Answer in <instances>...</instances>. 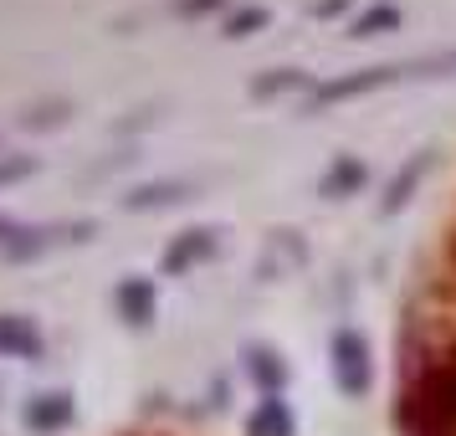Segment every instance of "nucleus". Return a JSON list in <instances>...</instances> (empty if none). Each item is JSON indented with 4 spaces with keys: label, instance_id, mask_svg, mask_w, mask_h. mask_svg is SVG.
Returning a JSON list of instances; mask_svg holds the SVG:
<instances>
[{
    "label": "nucleus",
    "instance_id": "nucleus-19",
    "mask_svg": "<svg viewBox=\"0 0 456 436\" xmlns=\"http://www.w3.org/2000/svg\"><path fill=\"white\" fill-rule=\"evenodd\" d=\"M16 231H21V226H16L11 216H0V251H5V247H11V242H16Z\"/></svg>",
    "mask_w": 456,
    "mask_h": 436
},
{
    "label": "nucleus",
    "instance_id": "nucleus-17",
    "mask_svg": "<svg viewBox=\"0 0 456 436\" xmlns=\"http://www.w3.org/2000/svg\"><path fill=\"white\" fill-rule=\"evenodd\" d=\"M62 113H67L62 103H46L37 113H26V128H52V124H62Z\"/></svg>",
    "mask_w": 456,
    "mask_h": 436
},
{
    "label": "nucleus",
    "instance_id": "nucleus-9",
    "mask_svg": "<svg viewBox=\"0 0 456 436\" xmlns=\"http://www.w3.org/2000/svg\"><path fill=\"white\" fill-rule=\"evenodd\" d=\"M364 185H370V165H364V160H338V165L323 175V195H329V201L359 195Z\"/></svg>",
    "mask_w": 456,
    "mask_h": 436
},
{
    "label": "nucleus",
    "instance_id": "nucleus-20",
    "mask_svg": "<svg viewBox=\"0 0 456 436\" xmlns=\"http://www.w3.org/2000/svg\"><path fill=\"white\" fill-rule=\"evenodd\" d=\"M338 11H344V0H318L313 5V16H338Z\"/></svg>",
    "mask_w": 456,
    "mask_h": 436
},
{
    "label": "nucleus",
    "instance_id": "nucleus-15",
    "mask_svg": "<svg viewBox=\"0 0 456 436\" xmlns=\"http://www.w3.org/2000/svg\"><path fill=\"white\" fill-rule=\"evenodd\" d=\"M303 83V72H288V67H282V72H272V78H256V83H251V98H272V93H288V87H297Z\"/></svg>",
    "mask_w": 456,
    "mask_h": 436
},
{
    "label": "nucleus",
    "instance_id": "nucleus-16",
    "mask_svg": "<svg viewBox=\"0 0 456 436\" xmlns=\"http://www.w3.org/2000/svg\"><path fill=\"white\" fill-rule=\"evenodd\" d=\"M31 169H37V160H26V154H16V160L0 154V185H16V180H26Z\"/></svg>",
    "mask_w": 456,
    "mask_h": 436
},
{
    "label": "nucleus",
    "instance_id": "nucleus-5",
    "mask_svg": "<svg viewBox=\"0 0 456 436\" xmlns=\"http://www.w3.org/2000/svg\"><path fill=\"white\" fill-rule=\"evenodd\" d=\"M113 303H118V313H124L128 324H149L154 308H159V292H154L149 277H124L118 292H113Z\"/></svg>",
    "mask_w": 456,
    "mask_h": 436
},
{
    "label": "nucleus",
    "instance_id": "nucleus-11",
    "mask_svg": "<svg viewBox=\"0 0 456 436\" xmlns=\"http://www.w3.org/2000/svg\"><path fill=\"white\" fill-rule=\"evenodd\" d=\"M400 21H405V11L390 5V0H379V5H370V11L354 21V37H385V31H400Z\"/></svg>",
    "mask_w": 456,
    "mask_h": 436
},
{
    "label": "nucleus",
    "instance_id": "nucleus-8",
    "mask_svg": "<svg viewBox=\"0 0 456 436\" xmlns=\"http://www.w3.org/2000/svg\"><path fill=\"white\" fill-rule=\"evenodd\" d=\"M247 436H297V421H292L288 400L262 395V400H256V411L247 415Z\"/></svg>",
    "mask_w": 456,
    "mask_h": 436
},
{
    "label": "nucleus",
    "instance_id": "nucleus-4",
    "mask_svg": "<svg viewBox=\"0 0 456 436\" xmlns=\"http://www.w3.org/2000/svg\"><path fill=\"white\" fill-rule=\"evenodd\" d=\"M46 344H42V329L21 318V313H0V354H11V359H37Z\"/></svg>",
    "mask_w": 456,
    "mask_h": 436
},
{
    "label": "nucleus",
    "instance_id": "nucleus-14",
    "mask_svg": "<svg viewBox=\"0 0 456 436\" xmlns=\"http://www.w3.org/2000/svg\"><path fill=\"white\" fill-rule=\"evenodd\" d=\"M420 169H426V160H415L411 169H400V175H395L390 195H385V210H400V206H405V195L415 190V180H420Z\"/></svg>",
    "mask_w": 456,
    "mask_h": 436
},
{
    "label": "nucleus",
    "instance_id": "nucleus-7",
    "mask_svg": "<svg viewBox=\"0 0 456 436\" xmlns=\"http://www.w3.org/2000/svg\"><path fill=\"white\" fill-rule=\"evenodd\" d=\"M21 421L31 426V432H62V426H72V395H62V391L37 395V400L21 411Z\"/></svg>",
    "mask_w": 456,
    "mask_h": 436
},
{
    "label": "nucleus",
    "instance_id": "nucleus-21",
    "mask_svg": "<svg viewBox=\"0 0 456 436\" xmlns=\"http://www.w3.org/2000/svg\"><path fill=\"white\" fill-rule=\"evenodd\" d=\"M452 257H456V242H452Z\"/></svg>",
    "mask_w": 456,
    "mask_h": 436
},
{
    "label": "nucleus",
    "instance_id": "nucleus-1",
    "mask_svg": "<svg viewBox=\"0 0 456 436\" xmlns=\"http://www.w3.org/2000/svg\"><path fill=\"white\" fill-rule=\"evenodd\" d=\"M400 426L411 436H456V354H420L400 395Z\"/></svg>",
    "mask_w": 456,
    "mask_h": 436
},
{
    "label": "nucleus",
    "instance_id": "nucleus-10",
    "mask_svg": "<svg viewBox=\"0 0 456 436\" xmlns=\"http://www.w3.org/2000/svg\"><path fill=\"white\" fill-rule=\"evenodd\" d=\"M185 195H190L185 180H159V185H139L124 206L128 210H154V206H175V201H185Z\"/></svg>",
    "mask_w": 456,
    "mask_h": 436
},
{
    "label": "nucleus",
    "instance_id": "nucleus-12",
    "mask_svg": "<svg viewBox=\"0 0 456 436\" xmlns=\"http://www.w3.org/2000/svg\"><path fill=\"white\" fill-rule=\"evenodd\" d=\"M247 365H251V374H256V385H262L267 395H277V385L288 380V370L277 365V354H267V350H251V354H247Z\"/></svg>",
    "mask_w": 456,
    "mask_h": 436
},
{
    "label": "nucleus",
    "instance_id": "nucleus-3",
    "mask_svg": "<svg viewBox=\"0 0 456 436\" xmlns=\"http://www.w3.org/2000/svg\"><path fill=\"white\" fill-rule=\"evenodd\" d=\"M411 67H359V72H349V78H333V83L313 87V108H329V103H349V98H359V93H374V87H390L395 78H405Z\"/></svg>",
    "mask_w": 456,
    "mask_h": 436
},
{
    "label": "nucleus",
    "instance_id": "nucleus-2",
    "mask_svg": "<svg viewBox=\"0 0 456 436\" xmlns=\"http://www.w3.org/2000/svg\"><path fill=\"white\" fill-rule=\"evenodd\" d=\"M329 359H333V380H338V391L349 395V400L370 395V385H374V370H370V344H364L359 333H354V329L333 333Z\"/></svg>",
    "mask_w": 456,
    "mask_h": 436
},
{
    "label": "nucleus",
    "instance_id": "nucleus-13",
    "mask_svg": "<svg viewBox=\"0 0 456 436\" xmlns=\"http://www.w3.org/2000/svg\"><path fill=\"white\" fill-rule=\"evenodd\" d=\"M267 21H272L267 5H247V11H236V16L226 21V37H256Z\"/></svg>",
    "mask_w": 456,
    "mask_h": 436
},
{
    "label": "nucleus",
    "instance_id": "nucleus-6",
    "mask_svg": "<svg viewBox=\"0 0 456 436\" xmlns=\"http://www.w3.org/2000/svg\"><path fill=\"white\" fill-rule=\"evenodd\" d=\"M210 251H216V231H185V236H175V247L165 251V272L169 277H180V272H190L195 262H206Z\"/></svg>",
    "mask_w": 456,
    "mask_h": 436
},
{
    "label": "nucleus",
    "instance_id": "nucleus-18",
    "mask_svg": "<svg viewBox=\"0 0 456 436\" xmlns=\"http://www.w3.org/2000/svg\"><path fill=\"white\" fill-rule=\"evenodd\" d=\"M221 0H180V16H200V11H216Z\"/></svg>",
    "mask_w": 456,
    "mask_h": 436
}]
</instances>
